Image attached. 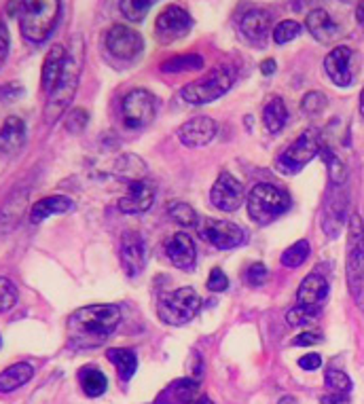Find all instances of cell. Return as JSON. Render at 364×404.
Listing matches in <instances>:
<instances>
[{"label": "cell", "mask_w": 364, "mask_h": 404, "mask_svg": "<svg viewBox=\"0 0 364 404\" xmlns=\"http://www.w3.org/2000/svg\"><path fill=\"white\" fill-rule=\"evenodd\" d=\"M121 324V309L117 305H89L70 314L66 333L74 350H93L104 345Z\"/></svg>", "instance_id": "6da1fadb"}, {"label": "cell", "mask_w": 364, "mask_h": 404, "mask_svg": "<svg viewBox=\"0 0 364 404\" xmlns=\"http://www.w3.org/2000/svg\"><path fill=\"white\" fill-rule=\"evenodd\" d=\"M83 64H85V49H83V40L74 38L72 47L68 51L61 76L57 81V85L53 87V91L49 93L47 106H45V119L47 123H55L66 108L70 106L76 89H78V81H81V72H83Z\"/></svg>", "instance_id": "7a4b0ae2"}, {"label": "cell", "mask_w": 364, "mask_h": 404, "mask_svg": "<svg viewBox=\"0 0 364 404\" xmlns=\"http://www.w3.org/2000/svg\"><path fill=\"white\" fill-rule=\"evenodd\" d=\"M61 4L57 0H36L19 4V30L32 42H42L53 32Z\"/></svg>", "instance_id": "3957f363"}, {"label": "cell", "mask_w": 364, "mask_h": 404, "mask_svg": "<svg viewBox=\"0 0 364 404\" xmlns=\"http://www.w3.org/2000/svg\"><path fill=\"white\" fill-rule=\"evenodd\" d=\"M233 83H235V70L231 66H216L206 76L182 87L180 97L193 106L210 104V102L223 97L233 87Z\"/></svg>", "instance_id": "277c9868"}, {"label": "cell", "mask_w": 364, "mask_h": 404, "mask_svg": "<svg viewBox=\"0 0 364 404\" xmlns=\"http://www.w3.org/2000/svg\"><path fill=\"white\" fill-rule=\"evenodd\" d=\"M246 206H248V214L250 218L265 227L269 222H274L278 216L286 214L290 210V195L274 184H257L250 193H248V199H246Z\"/></svg>", "instance_id": "5b68a950"}, {"label": "cell", "mask_w": 364, "mask_h": 404, "mask_svg": "<svg viewBox=\"0 0 364 404\" xmlns=\"http://www.w3.org/2000/svg\"><path fill=\"white\" fill-rule=\"evenodd\" d=\"M199 309H201V299L189 286L178 288L174 292H165L157 301V316L170 326H184L193 322Z\"/></svg>", "instance_id": "8992f818"}, {"label": "cell", "mask_w": 364, "mask_h": 404, "mask_svg": "<svg viewBox=\"0 0 364 404\" xmlns=\"http://www.w3.org/2000/svg\"><path fill=\"white\" fill-rule=\"evenodd\" d=\"M348 288L354 299L360 297L364 286V225L363 218L354 214L348 227V259H346Z\"/></svg>", "instance_id": "52a82bcc"}, {"label": "cell", "mask_w": 364, "mask_h": 404, "mask_svg": "<svg viewBox=\"0 0 364 404\" xmlns=\"http://www.w3.org/2000/svg\"><path fill=\"white\" fill-rule=\"evenodd\" d=\"M320 133L316 129H307L303 131L280 157H278V170L282 174H297L301 172L314 157L320 155Z\"/></svg>", "instance_id": "ba28073f"}, {"label": "cell", "mask_w": 364, "mask_h": 404, "mask_svg": "<svg viewBox=\"0 0 364 404\" xmlns=\"http://www.w3.org/2000/svg\"><path fill=\"white\" fill-rule=\"evenodd\" d=\"M123 123L129 129H142L146 127L155 114H157V97L146 89H134L129 91L121 102Z\"/></svg>", "instance_id": "9c48e42d"}, {"label": "cell", "mask_w": 364, "mask_h": 404, "mask_svg": "<svg viewBox=\"0 0 364 404\" xmlns=\"http://www.w3.org/2000/svg\"><path fill=\"white\" fill-rule=\"evenodd\" d=\"M201 239L208 242L210 246L218 250H233L246 244V231L231 222V220H216V218H206L201 229Z\"/></svg>", "instance_id": "30bf717a"}, {"label": "cell", "mask_w": 364, "mask_h": 404, "mask_svg": "<svg viewBox=\"0 0 364 404\" xmlns=\"http://www.w3.org/2000/svg\"><path fill=\"white\" fill-rule=\"evenodd\" d=\"M191 25H193L191 15L182 6L170 4L168 8L161 11V15L155 21V36L161 44H172L182 36H187Z\"/></svg>", "instance_id": "8fae6325"}, {"label": "cell", "mask_w": 364, "mask_h": 404, "mask_svg": "<svg viewBox=\"0 0 364 404\" xmlns=\"http://www.w3.org/2000/svg\"><path fill=\"white\" fill-rule=\"evenodd\" d=\"M210 201L221 212H237L246 201L242 182L229 172H223L210 191Z\"/></svg>", "instance_id": "7c38bea8"}, {"label": "cell", "mask_w": 364, "mask_h": 404, "mask_svg": "<svg viewBox=\"0 0 364 404\" xmlns=\"http://www.w3.org/2000/svg\"><path fill=\"white\" fill-rule=\"evenodd\" d=\"M324 70L337 87H350L356 78V53L341 44L324 57Z\"/></svg>", "instance_id": "4fadbf2b"}, {"label": "cell", "mask_w": 364, "mask_h": 404, "mask_svg": "<svg viewBox=\"0 0 364 404\" xmlns=\"http://www.w3.org/2000/svg\"><path fill=\"white\" fill-rule=\"evenodd\" d=\"M106 49L119 57V59H136L142 49H144V40L142 36L127 28V25H121V23H115L108 32H106Z\"/></svg>", "instance_id": "5bb4252c"}, {"label": "cell", "mask_w": 364, "mask_h": 404, "mask_svg": "<svg viewBox=\"0 0 364 404\" xmlns=\"http://www.w3.org/2000/svg\"><path fill=\"white\" fill-rule=\"evenodd\" d=\"M157 195V186L148 178L127 182V193L119 199V210L123 214H142L151 210Z\"/></svg>", "instance_id": "9a60e30c"}, {"label": "cell", "mask_w": 364, "mask_h": 404, "mask_svg": "<svg viewBox=\"0 0 364 404\" xmlns=\"http://www.w3.org/2000/svg\"><path fill=\"white\" fill-rule=\"evenodd\" d=\"M119 259L121 267L129 278H136L144 271L146 265V246L140 233L127 231L121 237V248H119Z\"/></svg>", "instance_id": "2e32d148"}, {"label": "cell", "mask_w": 364, "mask_h": 404, "mask_svg": "<svg viewBox=\"0 0 364 404\" xmlns=\"http://www.w3.org/2000/svg\"><path fill=\"white\" fill-rule=\"evenodd\" d=\"M216 129H218V125L214 119H210L206 114H197L178 127V140L189 148H199V146H206L208 142H212V138L216 136Z\"/></svg>", "instance_id": "e0dca14e"}, {"label": "cell", "mask_w": 364, "mask_h": 404, "mask_svg": "<svg viewBox=\"0 0 364 404\" xmlns=\"http://www.w3.org/2000/svg\"><path fill=\"white\" fill-rule=\"evenodd\" d=\"M240 30L244 34V38L250 44L263 47L269 38V34H274L271 28V15L267 11L261 8H252L248 13H244V17L240 19Z\"/></svg>", "instance_id": "ac0fdd59"}, {"label": "cell", "mask_w": 364, "mask_h": 404, "mask_svg": "<svg viewBox=\"0 0 364 404\" xmlns=\"http://www.w3.org/2000/svg\"><path fill=\"white\" fill-rule=\"evenodd\" d=\"M165 254L172 261L174 267L182 271H193L197 263V248L191 235L187 233H176L165 242Z\"/></svg>", "instance_id": "d6986e66"}, {"label": "cell", "mask_w": 364, "mask_h": 404, "mask_svg": "<svg viewBox=\"0 0 364 404\" xmlns=\"http://www.w3.org/2000/svg\"><path fill=\"white\" fill-rule=\"evenodd\" d=\"M305 25L310 30V34L318 40V42H324V44H331L335 42L344 32L339 28V23L333 21V17L329 15V11L324 8H314L307 13V19H305Z\"/></svg>", "instance_id": "ffe728a7"}, {"label": "cell", "mask_w": 364, "mask_h": 404, "mask_svg": "<svg viewBox=\"0 0 364 404\" xmlns=\"http://www.w3.org/2000/svg\"><path fill=\"white\" fill-rule=\"evenodd\" d=\"M329 297V282L324 275L320 273H310L299 290H297V303L299 305H305V307H316V309H322L324 301Z\"/></svg>", "instance_id": "44dd1931"}, {"label": "cell", "mask_w": 364, "mask_h": 404, "mask_svg": "<svg viewBox=\"0 0 364 404\" xmlns=\"http://www.w3.org/2000/svg\"><path fill=\"white\" fill-rule=\"evenodd\" d=\"M66 57H68V49L64 44H53L49 49V53L45 55L42 72H40V87H42V91L47 95L57 85V81L61 76V70H64V64H66Z\"/></svg>", "instance_id": "7402d4cb"}, {"label": "cell", "mask_w": 364, "mask_h": 404, "mask_svg": "<svg viewBox=\"0 0 364 404\" xmlns=\"http://www.w3.org/2000/svg\"><path fill=\"white\" fill-rule=\"evenodd\" d=\"M199 384L197 379H176L172 381L168 388H163V392L155 398L153 404H191L197 396Z\"/></svg>", "instance_id": "603a6c76"}, {"label": "cell", "mask_w": 364, "mask_h": 404, "mask_svg": "<svg viewBox=\"0 0 364 404\" xmlns=\"http://www.w3.org/2000/svg\"><path fill=\"white\" fill-rule=\"evenodd\" d=\"M25 142V123L21 117H6L0 127V150L6 155L17 153Z\"/></svg>", "instance_id": "cb8c5ba5"}, {"label": "cell", "mask_w": 364, "mask_h": 404, "mask_svg": "<svg viewBox=\"0 0 364 404\" xmlns=\"http://www.w3.org/2000/svg\"><path fill=\"white\" fill-rule=\"evenodd\" d=\"M74 208L72 199L70 197H64V195H53V197H45L40 201H36L30 210V220L34 225L47 220L49 216L53 214H66Z\"/></svg>", "instance_id": "d4e9b609"}, {"label": "cell", "mask_w": 364, "mask_h": 404, "mask_svg": "<svg viewBox=\"0 0 364 404\" xmlns=\"http://www.w3.org/2000/svg\"><path fill=\"white\" fill-rule=\"evenodd\" d=\"M25 199H28V191H15L4 201V206L0 208V231H11L19 222L25 210Z\"/></svg>", "instance_id": "484cf974"}, {"label": "cell", "mask_w": 364, "mask_h": 404, "mask_svg": "<svg viewBox=\"0 0 364 404\" xmlns=\"http://www.w3.org/2000/svg\"><path fill=\"white\" fill-rule=\"evenodd\" d=\"M106 358L108 362L115 364L117 373H119V379L121 381H129L136 371H138V356L134 350H127V347H112L106 352Z\"/></svg>", "instance_id": "4316f807"}, {"label": "cell", "mask_w": 364, "mask_h": 404, "mask_svg": "<svg viewBox=\"0 0 364 404\" xmlns=\"http://www.w3.org/2000/svg\"><path fill=\"white\" fill-rule=\"evenodd\" d=\"M34 375V369L25 362H19V364H13L8 367L6 371L0 373V394H8V392H15L17 388L25 386Z\"/></svg>", "instance_id": "83f0119b"}, {"label": "cell", "mask_w": 364, "mask_h": 404, "mask_svg": "<svg viewBox=\"0 0 364 404\" xmlns=\"http://www.w3.org/2000/svg\"><path fill=\"white\" fill-rule=\"evenodd\" d=\"M288 121V108L282 97H271L263 108V123L269 133H280Z\"/></svg>", "instance_id": "f1b7e54d"}, {"label": "cell", "mask_w": 364, "mask_h": 404, "mask_svg": "<svg viewBox=\"0 0 364 404\" xmlns=\"http://www.w3.org/2000/svg\"><path fill=\"white\" fill-rule=\"evenodd\" d=\"M346 216V197H331L324 208V218H322V229L329 233V237H337L344 225Z\"/></svg>", "instance_id": "f546056e"}, {"label": "cell", "mask_w": 364, "mask_h": 404, "mask_svg": "<svg viewBox=\"0 0 364 404\" xmlns=\"http://www.w3.org/2000/svg\"><path fill=\"white\" fill-rule=\"evenodd\" d=\"M78 384H81L85 396H89V398H100L108 388L106 375L95 367H83L78 371Z\"/></svg>", "instance_id": "4dcf8cb0"}, {"label": "cell", "mask_w": 364, "mask_h": 404, "mask_svg": "<svg viewBox=\"0 0 364 404\" xmlns=\"http://www.w3.org/2000/svg\"><path fill=\"white\" fill-rule=\"evenodd\" d=\"M204 68V57L197 53H189V55H176L172 59H165L161 64L163 72H172V74H180V72H191V70H199Z\"/></svg>", "instance_id": "1f68e13d"}, {"label": "cell", "mask_w": 364, "mask_h": 404, "mask_svg": "<svg viewBox=\"0 0 364 404\" xmlns=\"http://www.w3.org/2000/svg\"><path fill=\"white\" fill-rule=\"evenodd\" d=\"M310 254H312L310 242H307V239H299V242H295L290 248H286V250L282 252L280 263H282L284 267H288V269H297V267H301V265L307 261Z\"/></svg>", "instance_id": "d6a6232c"}, {"label": "cell", "mask_w": 364, "mask_h": 404, "mask_svg": "<svg viewBox=\"0 0 364 404\" xmlns=\"http://www.w3.org/2000/svg\"><path fill=\"white\" fill-rule=\"evenodd\" d=\"M320 155H322V159L327 161V165H329V178H331V182L335 184V186H341V184H346V178H348V170H346V165H344V161L329 148V146H320Z\"/></svg>", "instance_id": "836d02e7"}, {"label": "cell", "mask_w": 364, "mask_h": 404, "mask_svg": "<svg viewBox=\"0 0 364 404\" xmlns=\"http://www.w3.org/2000/svg\"><path fill=\"white\" fill-rule=\"evenodd\" d=\"M168 212L174 218V222H178L180 227H195L197 220H199L197 212L189 203H184V201H172L168 206Z\"/></svg>", "instance_id": "e575fe53"}, {"label": "cell", "mask_w": 364, "mask_h": 404, "mask_svg": "<svg viewBox=\"0 0 364 404\" xmlns=\"http://www.w3.org/2000/svg\"><path fill=\"white\" fill-rule=\"evenodd\" d=\"M324 384H327V388L333 394H350L352 388H354L352 379L344 371H339V369H329L324 373Z\"/></svg>", "instance_id": "d590c367"}, {"label": "cell", "mask_w": 364, "mask_h": 404, "mask_svg": "<svg viewBox=\"0 0 364 404\" xmlns=\"http://www.w3.org/2000/svg\"><path fill=\"white\" fill-rule=\"evenodd\" d=\"M119 8L129 21H142L146 17V13L153 8V2L151 0H123V2H119Z\"/></svg>", "instance_id": "8d00e7d4"}, {"label": "cell", "mask_w": 364, "mask_h": 404, "mask_svg": "<svg viewBox=\"0 0 364 404\" xmlns=\"http://www.w3.org/2000/svg\"><path fill=\"white\" fill-rule=\"evenodd\" d=\"M318 316H320V309H316V307H305V305H297V307H293V309L286 314V322H288L290 326H307V324L316 322Z\"/></svg>", "instance_id": "74e56055"}, {"label": "cell", "mask_w": 364, "mask_h": 404, "mask_svg": "<svg viewBox=\"0 0 364 404\" xmlns=\"http://www.w3.org/2000/svg\"><path fill=\"white\" fill-rule=\"evenodd\" d=\"M301 34V23H297L295 19H284V21H280L276 28H274V40L278 42V44H286V42H290V40H295L297 36Z\"/></svg>", "instance_id": "f35d334b"}, {"label": "cell", "mask_w": 364, "mask_h": 404, "mask_svg": "<svg viewBox=\"0 0 364 404\" xmlns=\"http://www.w3.org/2000/svg\"><path fill=\"white\" fill-rule=\"evenodd\" d=\"M327 104H329V100H327V95L322 91H310L301 100V110L307 117H318L320 112H324Z\"/></svg>", "instance_id": "ab89813d"}, {"label": "cell", "mask_w": 364, "mask_h": 404, "mask_svg": "<svg viewBox=\"0 0 364 404\" xmlns=\"http://www.w3.org/2000/svg\"><path fill=\"white\" fill-rule=\"evenodd\" d=\"M87 123H89V112L85 110V108H81V106H76V108H72L68 114H66V121H64V127H66V131H70V133H83V129L87 127Z\"/></svg>", "instance_id": "60d3db41"}, {"label": "cell", "mask_w": 364, "mask_h": 404, "mask_svg": "<svg viewBox=\"0 0 364 404\" xmlns=\"http://www.w3.org/2000/svg\"><path fill=\"white\" fill-rule=\"evenodd\" d=\"M17 303V288L13 286L11 280L0 278V314L13 309Z\"/></svg>", "instance_id": "b9f144b4"}, {"label": "cell", "mask_w": 364, "mask_h": 404, "mask_svg": "<svg viewBox=\"0 0 364 404\" xmlns=\"http://www.w3.org/2000/svg\"><path fill=\"white\" fill-rule=\"evenodd\" d=\"M267 275H269V269L263 265V263H254L250 265V269L246 271V282L250 286H263L267 282Z\"/></svg>", "instance_id": "7bdbcfd3"}, {"label": "cell", "mask_w": 364, "mask_h": 404, "mask_svg": "<svg viewBox=\"0 0 364 404\" xmlns=\"http://www.w3.org/2000/svg\"><path fill=\"white\" fill-rule=\"evenodd\" d=\"M229 288V278L223 273V269L214 267L210 271V278H208V290L212 292H225Z\"/></svg>", "instance_id": "ee69618b"}, {"label": "cell", "mask_w": 364, "mask_h": 404, "mask_svg": "<svg viewBox=\"0 0 364 404\" xmlns=\"http://www.w3.org/2000/svg\"><path fill=\"white\" fill-rule=\"evenodd\" d=\"M299 367L303 369V371H318L320 367H322V356L320 354H307V356H303V358H299Z\"/></svg>", "instance_id": "f6af8a7d"}, {"label": "cell", "mask_w": 364, "mask_h": 404, "mask_svg": "<svg viewBox=\"0 0 364 404\" xmlns=\"http://www.w3.org/2000/svg\"><path fill=\"white\" fill-rule=\"evenodd\" d=\"M320 341H322V337L318 333H301L299 337L293 339V345L295 347H307V345H316Z\"/></svg>", "instance_id": "bcb514c9"}, {"label": "cell", "mask_w": 364, "mask_h": 404, "mask_svg": "<svg viewBox=\"0 0 364 404\" xmlns=\"http://www.w3.org/2000/svg\"><path fill=\"white\" fill-rule=\"evenodd\" d=\"M8 47H11V38H8V30L4 28V23H0V68L6 61L8 55Z\"/></svg>", "instance_id": "7dc6e473"}, {"label": "cell", "mask_w": 364, "mask_h": 404, "mask_svg": "<svg viewBox=\"0 0 364 404\" xmlns=\"http://www.w3.org/2000/svg\"><path fill=\"white\" fill-rule=\"evenodd\" d=\"M348 394H327V396H322L320 398V404H348Z\"/></svg>", "instance_id": "c3c4849f"}, {"label": "cell", "mask_w": 364, "mask_h": 404, "mask_svg": "<svg viewBox=\"0 0 364 404\" xmlns=\"http://www.w3.org/2000/svg\"><path fill=\"white\" fill-rule=\"evenodd\" d=\"M276 66H278L276 59H271V57H269V59H263V61H261V72H263L265 76H269V74L276 72Z\"/></svg>", "instance_id": "681fc988"}, {"label": "cell", "mask_w": 364, "mask_h": 404, "mask_svg": "<svg viewBox=\"0 0 364 404\" xmlns=\"http://www.w3.org/2000/svg\"><path fill=\"white\" fill-rule=\"evenodd\" d=\"M356 19H358V23L364 28V2H360V4L356 6Z\"/></svg>", "instance_id": "f907efd6"}, {"label": "cell", "mask_w": 364, "mask_h": 404, "mask_svg": "<svg viewBox=\"0 0 364 404\" xmlns=\"http://www.w3.org/2000/svg\"><path fill=\"white\" fill-rule=\"evenodd\" d=\"M278 404H299V400H297L295 396H284V398H282Z\"/></svg>", "instance_id": "816d5d0a"}, {"label": "cell", "mask_w": 364, "mask_h": 404, "mask_svg": "<svg viewBox=\"0 0 364 404\" xmlns=\"http://www.w3.org/2000/svg\"><path fill=\"white\" fill-rule=\"evenodd\" d=\"M195 404H214V403H212V400H210L208 396H201V398H199V400H197V403H195Z\"/></svg>", "instance_id": "f5cc1de1"}, {"label": "cell", "mask_w": 364, "mask_h": 404, "mask_svg": "<svg viewBox=\"0 0 364 404\" xmlns=\"http://www.w3.org/2000/svg\"><path fill=\"white\" fill-rule=\"evenodd\" d=\"M360 114L364 117V87L363 91H360Z\"/></svg>", "instance_id": "db71d44e"}, {"label": "cell", "mask_w": 364, "mask_h": 404, "mask_svg": "<svg viewBox=\"0 0 364 404\" xmlns=\"http://www.w3.org/2000/svg\"><path fill=\"white\" fill-rule=\"evenodd\" d=\"M0 347H2V337H0Z\"/></svg>", "instance_id": "11a10c76"}]
</instances>
